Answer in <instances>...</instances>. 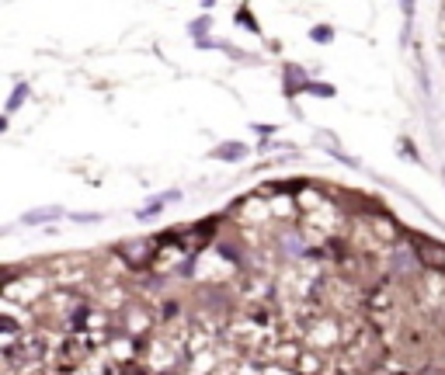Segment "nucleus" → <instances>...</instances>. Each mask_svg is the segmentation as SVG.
I'll return each mask as SVG.
<instances>
[{
	"instance_id": "1",
	"label": "nucleus",
	"mask_w": 445,
	"mask_h": 375,
	"mask_svg": "<svg viewBox=\"0 0 445 375\" xmlns=\"http://www.w3.org/2000/svg\"><path fill=\"white\" fill-rule=\"evenodd\" d=\"M119 257L129 264V268H150L153 264V257H157V240H150V236H143V240H122L119 247Z\"/></svg>"
},
{
	"instance_id": "2",
	"label": "nucleus",
	"mask_w": 445,
	"mask_h": 375,
	"mask_svg": "<svg viewBox=\"0 0 445 375\" xmlns=\"http://www.w3.org/2000/svg\"><path fill=\"white\" fill-rule=\"evenodd\" d=\"M414 254H417V264L424 271H442L445 274V243L431 240V236H414Z\"/></svg>"
},
{
	"instance_id": "3",
	"label": "nucleus",
	"mask_w": 445,
	"mask_h": 375,
	"mask_svg": "<svg viewBox=\"0 0 445 375\" xmlns=\"http://www.w3.org/2000/svg\"><path fill=\"white\" fill-rule=\"evenodd\" d=\"M244 153H247V150H244L241 143H227V146H219V150H216V157H219V160H241Z\"/></svg>"
},
{
	"instance_id": "4",
	"label": "nucleus",
	"mask_w": 445,
	"mask_h": 375,
	"mask_svg": "<svg viewBox=\"0 0 445 375\" xmlns=\"http://www.w3.org/2000/svg\"><path fill=\"white\" fill-rule=\"evenodd\" d=\"M53 216H60V209H35V212L25 216V223H28V226H39V223H49Z\"/></svg>"
},
{
	"instance_id": "5",
	"label": "nucleus",
	"mask_w": 445,
	"mask_h": 375,
	"mask_svg": "<svg viewBox=\"0 0 445 375\" xmlns=\"http://www.w3.org/2000/svg\"><path fill=\"white\" fill-rule=\"evenodd\" d=\"M25 94H28V87H25V84H18V87H15V94H11V101H8V112H18V108H21V101H25Z\"/></svg>"
}]
</instances>
